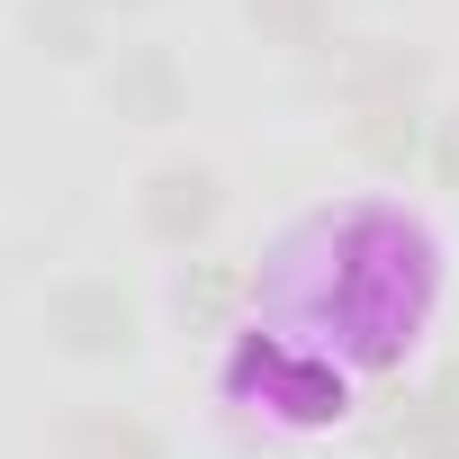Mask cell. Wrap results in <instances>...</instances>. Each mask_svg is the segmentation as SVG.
<instances>
[{
    "label": "cell",
    "mask_w": 459,
    "mask_h": 459,
    "mask_svg": "<svg viewBox=\"0 0 459 459\" xmlns=\"http://www.w3.org/2000/svg\"><path fill=\"white\" fill-rule=\"evenodd\" d=\"M117 91H126V100H135L144 117H162V108H171V64H162V55H135Z\"/></svg>",
    "instance_id": "cell-3"
},
{
    "label": "cell",
    "mask_w": 459,
    "mask_h": 459,
    "mask_svg": "<svg viewBox=\"0 0 459 459\" xmlns=\"http://www.w3.org/2000/svg\"><path fill=\"white\" fill-rule=\"evenodd\" d=\"M55 325H64L73 351H117V342H126V289H108V280L64 289V298H55Z\"/></svg>",
    "instance_id": "cell-1"
},
{
    "label": "cell",
    "mask_w": 459,
    "mask_h": 459,
    "mask_svg": "<svg viewBox=\"0 0 459 459\" xmlns=\"http://www.w3.org/2000/svg\"><path fill=\"white\" fill-rule=\"evenodd\" d=\"M207 207H216V180L207 171H162L153 180V198H144V216H153V235H198V225H207Z\"/></svg>",
    "instance_id": "cell-2"
}]
</instances>
